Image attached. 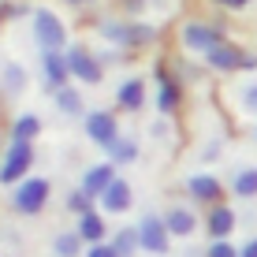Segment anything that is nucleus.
Masks as SVG:
<instances>
[{"label":"nucleus","instance_id":"6ab92c4d","mask_svg":"<svg viewBox=\"0 0 257 257\" xmlns=\"http://www.w3.org/2000/svg\"><path fill=\"white\" fill-rule=\"evenodd\" d=\"M52 253L56 257H78L82 253V235L78 231H60L52 238Z\"/></svg>","mask_w":257,"mask_h":257},{"label":"nucleus","instance_id":"0eeeda50","mask_svg":"<svg viewBox=\"0 0 257 257\" xmlns=\"http://www.w3.org/2000/svg\"><path fill=\"white\" fill-rule=\"evenodd\" d=\"M86 135H90V142H97V146L112 149L119 142V123L112 112L97 108V112H86Z\"/></svg>","mask_w":257,"mask_h":257},{"label":"nucleus","instance_id":"c756f323","mask_svg":"<svg viewBox=\"0 0 257 257\" xmlns=\"http://www.w3.org/2000/svg\"><path fill=\"white\" fill-rule=\"evenodd\" d=\"M238 257H257V238H250V242L238 250Z\"/></svg>","mask_w":257,"mask_h":257},{"label":"nucleus","instance_id":"1a4fd4ad","mask_svg":"<svg viewBox=\"0 0 257 257\" xmlns=\"http://www.w3.org/2000/svg\"><path fill=\"white\" fill-rule=\"evenodd\" d=\"M41 78H45V90L60 93L71 78V67H67V56L64 52H41Z\"/></svg>","mask_w":257,"mask_h":257},{"label":"nucleus","instance_id":"f03ea898","mask_svg":"<svg viewBox=\"0 0 257 257\" xmlns=\"http://www.w3.org/2000/svg\"><path fill=\"white\" fill-rule=\"evenodd\" d=\"M30 164H34V146L30 142H12L4 161H0V183L4 187H19L26 179V172H30Z\"/></svg>","mask_w":257,"mask_h":257},{"label":"nucleus","instance_id":"a211bd4d","mask_svg":"<svg viewBox=\"0 0 257 257\" xmlns=\"http://www.w3.org/2000/svg\"><path fill=\"white\" fill-rule=\"evenodd\" d=\"M116 101H119V108H127V112H138L142 104H146V82H142V78H127V82L119 86Z\"/></svg>","mask_w":257,"mask_h":257},{"label":"nucleus","instance_id":"ddd939ff","mask_svg":"<svg viewBox=\"0 0 257 257\" xmlns=\"http://www.w3.org/2000/svg\"><path fill=\"white\" fill-rule=\"evenodd\" d=\"M131 209V183L127 179H116L108 190L101 194V212L116 216V212H127Z\"/></svg>","mask_w":257,"mask_h":257},{"label":"nucleus","instance_id":"39448f33","mask_svg":"<svg viewBox=\"0 0 257 257\" xmlns=\"http://www.w3.org/2000/svg\"><path fill=\"white\" fill-rule=\"evenodd\" d=\"M64 56H67V67H71V75H75L78 82H86V86H97V82H101V75H104V71H101V60H97L86 45H71Z\"/></svg>","mask_w":257,"mask_h":257},{"label":"nucleus","instance_id":"5701e85b","mask_svg":"<svg viewBox=\"0 0 257 257\" xmlns=\"http://www.w3.org/2000/svg\"><path fill=\"white\" fill-rule=\"evenodd\" d=\"M56 108L64 112V116H82V97H78V90L64 86V90L56 93Z\"/></svg>","mask_w":257,"mask_h":257},{"label":"nucleus","instance_id":"aec40b11","mask_svg":"<svg viewBox=\"0 0 257 257\" xmlns=\"http://www.w3.org/2000/svg\"><path fill=\"white\" fill-rule=\"evenodd\" d=\"M112 246H116L119 257H135V250H142L138 227H123V231H116V235H112Z\"/></svg>","mask_w":257,"mask_h":257},{"label":"nucleus","instance_id":"9d476101","mask_svg":"<svg viewBox=\"0 0 257 257\" xmlns=\"http://www.w3.org/2000/svg\"><path fill=\"white\" fill-rule=\"evenodd\" d=\"M183 45L190 52H212L216 45H224L216 26H205V23H187L183 26Z\"/></svg>","mask_w":257,"mask_h":257},{"label":"nucleus","instance_id":"a878e982","mask_svg":"<svg viewBox=\"0 0 257 257\" xmlns=\"http://www.w3.org/2000/svg\"><path fill=\"white\" fill-rule=\"evenodd\" d=\"M4 86H8L12 93H19L23 86H26V71H23L19 64H15V67H8V71H4Z\"/></svg>","mask_w":257,"mask_h":257},{"label":"nucleus","instance_id":"bb28decb","mask_svg":"<svg viewBox=\"0 0 257 257\" xmlns=\"http://www.w3.org/2000/svg\"><path fill=\"white\" fill-rule=\"evenodd\" d=\"M205 257H238V250H235L231 242H227V238H220V242H212V246H209V253H205Z\"/></svg>","mask_w":257,"mask_h":257},{"label":"nucleus","instance_id":"f3484780","mask_svg":"<svg viewBox=\"0 0 257 257\" xmlns=\"http://www.w3.org/2000/svg\"><path fill=\"white\" fill-rule=\"evenodd\" d=\"M231 227H235V209L231 205H212V212H209V235H212V242L227 238Z\"/></svg>","mask_w":257,"mask_h":257},{"label":"nucleus","instance_id":"20e7f679","mask_svg":"<svg viewBox=\"0 0 257 257\" xmlns=\"http://www.w3.org/2000/svg\"><path fill=\"white\" fill-rule=\"evenodd\" d=\"M101 34L112 41V45H123V49H135V45H149L157 38L153 26L146 23H116V19H104L101 23Z\"/></svg>","mask_w":257,"mask_h":257},{"label":"nucleus","instance_id":"f257e3e1","mask_svg":"<svg viewBox=\"0 0 257 257\" xmlns=\"http://www.w3.org/2000/svg\"><path fill=\"white\" fill-rule=\"evenodd\" d=\"M34 38H38L41 52H64L67 49V30H64V23H60V15L49 12V8H38V12H34Z\"/></svg>","mask_w":257,"mask_h":257},{"label":"nucleus","instance_id":"dca6fc26","mask_svg":"<svg viewBox=\"0 0 257 257\" xmlns=\"http://www.w3.org/2000/svg\"><path fill=\"white\" fill-rule=\"evenodd\" d=\"M164 224H168V231H172V235L187 238V235H194V227H198V220H194V212H190V209L175 205V209H168V212H164Z\"/></svg>","mask_w":257,"mask_h":257},{"label":"nucleus","instance_id":"2f4dec72","mask_svg":"<svg viewBox=\"0 0 257 257\" xmlns=\"http://www.w3.org/2000/svg\"><path fill=\"white\" fill-rule=\"evenodd\" d=\"M220 4H227V8H231V4H235V0H220Z\"/></svg>","mask_w":257,"mask_h":257},{"label":"nucleus","instance_id":"7ed1b4c3","mask_svg":"<svg viewBox=\"0 0 257 257\" xmlns=\"http://www.w3.org/2000/svg\"><path fill=\"white\" fill-rule=\"evenodd\" d=\"M49 194H52L49 179H23L12 194V209L23 212V216H38V212L49 205Z\"/></svg>","mask_w":257,"mask_h":257},{"label":"nucleus","instance_id":"2eb2a0df","mask_svg":"<svg viewBox=\"0 0 257 257\" xmlns=\"http://www.w3.org/2000/svg\"><path fill=\"white\" fill-rule=\"evenodd\" d=\"M75 231L82 235V242H90V246H97V242H104V235H108V224H104V212H86V216H78V224H75Z\"/></svg>","mask_w":257,"mask_h":257},{"label":"nucleus","instance_id":"f8f14e48","mask_svg":"<svg viewBox=\"0 0 257 257\" xmlns=\"http://www.w3.org/2000/svg\"><path fill=\"white\" fill-rule=\"evenodd\" d=\"M187 190H190V198H198V201H209V205H224V187H220V179L216 175H190L187 179Z\"/></svg>","mask_w":257,"mask_h":257},{"label":"nucleus","instance_id":"cd10ccee","mask_svg":"<svg viewBox=\"0 0 257 257\" xmlns=\"http://www.w3.org/2000/svg\"><path fill=\"white\" fill-rule=\"evenodd\" d=\"M86 257H119V253H116V246H112V242H97V246L86 250Z\"/></svg>","mask_w":257,"mask_h":257},{"label":"nucleus","instance_id":"c85d7f7f","mask_svg":"<svg viewBox=\"0 0 257 257\" xmlns=\"http://www.w3.org/2000/svg\"><path fill=\"white\" fill-rule=\"evenodd\" d=\"M242 108H246V112H257V82H250V86L242 90Z\"/></svg>","mask_w":257,"mask_h":257},{"label":"nucleus","instance_id":"412c9836","mask_svg":"<svg viewBox=\"0 0 257 257\" xmlns=\"http://www.w3.org/2000/svg\"><path fill=\"white\" fill-rule=\"evenodd\" d=\"M41 135V119L38 116H19L12 123V142H34Z\"/></svg>","mask_w":257,"mask_h":257},{"label":"nucleus","instance_id":"393cba45","mask_svg":"<svg viewBox=\"0 0 257 257\" xmlns=\"http://www.w3.org/2000/svg\"><path fill=\"white\" fill-rule=\"evenodd\" d=\"M67 209L75 212V216H86V212H93V198H90L82 187H78V190L67 194Z\"/></svg>","mask_w":257,"mask_h":257},{"label":"nucleus","instance_id":"9b49d317","mask_svg":"<svg viewBox=\"0 0 257 257\" xmlns=\"http://www.w3.org/2000/svg\"><path fill=\"white\" fill-rule=\"evenodd\" d=\"M119 175H116V164H93V168H86V175H82V190L90 194L93 201H101V194L112 187V183H116Z\"/></svg>","mask_w":257,"mask_h":257},{"label":"nucleus","instance_id":"b1692460","mask_svg":"<svg viewBox=\"0 0 257 257\" xmlns=\"http://www.w3.org/2000/svg\"><path fill=\"white\" fill-rule=\"evenodd\" d=\"M108 157H112V164H131V161H138V146L127 142V138H119L116 146L108 149Z\"/></svg>","mask_w":257,"mask_h":257},{"label":"nucleus","instance_id":"7c9ffc66","mask_svg":"<svg viewBox=\"0 0 257 257\" xmlns=\"http://www.w3.org/2000/svg\"><path fill=\"white\" fill-rule=\"evenodd\" d=\"M246 4H250V0H235V4H231V8H246Z\"/></svg>","mask_w":257,"mask_h":257},{"label":"nucleus","instance_id":"423d86ee","mask_svg":"<svg viewBox=\"0 0 257 257\" xmlns=\"http://www.w3.org/2000/svg\"><path fill=\"white\" fill-rule=\"evenodd\" d=\"M205 60H209V67H216V71H253L257 67V56H250V52H242L238 45H216L212 52H205Z\"/></svg>","mask_w":257,"mask_h":257},{"label":"nucleus","instance_id":"6e6552de","mask_svg":"<svg viewBox=\"0 0 257 257\" xmlns=\"http://www.w3.org/2000/svg\"><path fill=\"white\" fill-rule=\"evenodd\" d=\"M138 238H142V250L146 253H168L172 231H168V224L161 216H142L138 220Z\"/></svg>","mask_w":257,"mask_h":257},{"label":"nucleus","instance_id":"4be33fe9","mask_svg":"<svg viewBox=\"0 0 257 257\" xmlns=\"http://www.w3.org/2000/svg\"><path fill=\"white\" fill-rule=\"evenodd\" d=\"M235 198H257V168H242L231 183Z\"/></svg>","mask_w":257,"mask_h":257},{"label":"nucleus","instance_id":"473e14b6","mask_svg":"<svg viewBox=\"0 0 257 257\" xmlns=\"http://www.w3.org/2000/svg\"><path fill=\"white\" fill-rule=\"evenodd\" d=\"M67 4H86V0H67Z\"/></svg>","mask_w":257,"mask_h":257},{"label":"nucleus","instance_id":"4468645a","mask_svg":"<svg viewBox=\"0 0 257 257\" xmlns=\"http://www.w3.org/2000/svg\"><path fill=\"white\" fill-rule=\"evenodd\" d=\"M157 78H161V90H157V108H161V116H172V112L179 108V86H175V78L164 71V64L157 67Z\"/></svg>","mask_w":257,"mask_h":257}]
</instances>
